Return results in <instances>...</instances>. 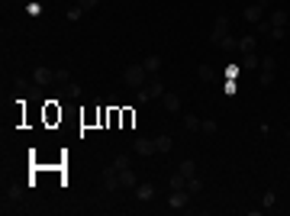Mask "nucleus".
Masks as SVG:
<instances>
[{
	"label": "nucleus",
	"mask_w": 290,
	"mask_h": 216,
	"mask_svg": "<svg viewBox=\"0 0 290 216\" xmlns=\"http://www.w3.org/2000/svg\"><path fill=\"white\" fill-rule=\"evenodd\" d=\"M148 77H152V74L142 68V62H136V65H126V71H122V84H126V87H136V91H139V87H145V81H148Z\"/></svg>",
	"instance_id": "obj_1"
},
{
	"label": "nucleus",
	"mask_w": 290,
	"mask_h": 216,
	"mask_svg": "<svg viewBox=\"0 0 290 216\" xmlns=\"http://www.w3.org/2000/svg\"><path fill=\"white\" fill-rule=\"evenodd\" d=\"M20 197H23V187L16 181H3V213H13L20 207Z\"/></svg>",
	"instance_id": "obj_2"
},
{
	"label": "nucleus",
	"mask_w": 290,
	"mask_h": 216,
	"mask_svg": "<svg viewBox=\"0 0 290 216\" xmlns=\"http://www.w3.org/2000/svg\"><path fill=\"white\" fill-rule=\"evenodd\" d=\"M161 94H165V87H161V77H148V81H145V87H139L136 91V100L139 103H148V100H155V97H161Z\"/></svg>",
	"instance_id": "obj_3"
},
{
	"label": "nucleus",
	"mask_w": 290,
	"mask_h": 216,
	"mask_svg": "<svg viewBox=\"0 0 290 216\" xmlns=\"http://www.w3.org/2000/svg\"><path fill=\"white\" fill-rule=\"evenodd\" d=\"M187 207H191V191H187V187H184V191H171V197H168L171 213H184Z\"/></svg>",
	"instance_id": "obj_4"
},
{
	"label": "nucleus",
	"mask_w": 290,
	"mask_h": 216,
	"mask_svg": "<svg viewBox=\"0 0 290 216\" xmlns=\"http://www.w3.org/2000/svg\"><path fill=\"white\" fill-rule=\"evenodd\" d=\"M226 36H229V16H216L213 32H210V42H213V46H219Z\"/></svg>",
	"instance_id": "obj_5"
},
{
	"label": "nucleus",
	"mask_w": 290,
	"mask_h": 216,
	"mask_svg": "<svg viewBox=\"0 0 290 216\" xmlns=\"http://www.w3.org/2000/svg\"><path fill=\"white\" fill-rule=\"evenodd\" d=\"M74 97H81V84H77V81H61L58 84V97H55V100H74Z\"/></svg>",
	"instance_id": "obj_6"
},
{
	"label": "nucleus",
	"mask_w": 290,
	"mask_h": 216,
	"mask_svg": "<svg viewBox=\"0 0 290 216\" xmlns=\"http://www.w3.org/2000/svg\"><path fill=\"white\" fill-rule=\"evenodd\" d=\"M245 23H261V20H265V0H255V3H248V7H245Z\"/></svg>",
	"instance_id": "obj_7"
},
{
	"label": "nucleus",
	"mask_w": 290,
	"mask_h": 216,
	"mask_svg": "<svg viewBox=\"0 0 290 216\" xmlns=\"http://www.w3.org/2000/svg\"><path fill=\"white\" fill-rule=\"evenodd\" d=\"M155 193H158V191H155V184H148V181H139V184H136V197L142 203H152Z\"/></svg>",
	"instance_id": "obj_8"
},
{
	"label": "nucleus",
	"mask_w": 290,
	"mask_h": 216,
	"mask_svg": "<svg viewBox=\"0 0 290 216\" xmlns=\"http://www.w3.org/2000/svg\"><path fill=\"white\" fill-rule=\"evenodd\" d=\"M32 81H36L39 87H46V84H52V81H55V71L46 68V65H39V68L32 71Z\"/></svg>",
	"instance_id": "obj_9"
},
{
	"label": "nucleus",
	"mask_w": 290,
	"mask_h": 216,
	"mask_svg": "<svg viewBox=\"0 0 290 216\" xmlns=\"http://www.w3.org/2000/svg\"><path fill=\"white\" fill-rule=\"evenodd\" d=\"M61 100H48L46 103V126H55V123H61V107H58Z\"/></svg>",
	"instance_id": "obj_10"
},
{
	"label": "nucleus",
	"mask_w": 290,
	"mask_h": 216,
	"mask_svg": "<svg viewBox=\"0 0 290 216\" xmlns=\"http://www.w3.org/2000/svg\"><path fill=\"white\" fill-rule=\"evenodd\" d=\"M161 107L168 110V113H177V110H181V97L171 94V91H165V94H161Z\"/></svg>",
	"instance_id": "obj_11"
},
{
	"label": "nucleus",
	"mask_w": 290,
	"mask_h": 216,
	"mask_svg": "<svg viewBox=\"0 0 290 216\" xmlns=\"http://www.w3.org/2000/svg\"><path fill=\"white\" fill-rule=\"evenodd\" d=\"M103 187H107V191H116V187H120V171H116L113 165L103 168Z\"/></svg>",
	"instance_id": "obj_12"
},
{
	"label": "nucleus",
	"mask_w": 290,
	"mask_h": 216,
	"mask_svg": "<svg viewBox=\"0 0 290 216\" xmlns=\"http://www.w3.org/2000/svg\"><path fill=\"white\" fill-rule=\"evenodd\" d=\"M255 46H258V36H255V32H248V36H242V39H239V52H242V55L255 52Z\"/></svg>",
	"instance_id": "obj_13"
},
{
	"label": "nucleus",
	"mask_w": 290,
	"mask_h": 216,
	"mask_svg": "<svg viewBox=\"0 0 290 216\" xmlns=\"http://www.w3.org/2000/svg\"><path fill=\"white\" fill-rule=\"evenodd\" d=\"M142 68L148 71V74H158V71H161V55H145V58H142Z\"/></svg>",
	"instance_id": "obj_14"
},
{
	"label": "nucleus",
	"mask_w": 290,
	"mask_h": 216,
	"mask_svg": "<svg viewBox=\"0 0 290 216\" xmlns=\"http://www.w3.org/2000/svg\"><path fill=\"white\" fill-rule=\"evenodd\" d=\"M171 148H174V139H171V136H155V152L158 155H168Z\"/></svg>",
	"instance_id": "obj_15"
},
{
	"label": "nucleus",
	"mask_w": 290,
	"mask_h": 216,
	"mask_svg": "<svg viewBox=\"0 0 290 216\" xmlns=\"http://www.w3.org/2000/svg\"><path fill=\"white\" fill-rule=\"evenodd\" d=\"M136 184H139L136 171H132V168H122L120 171V187H132V191H136Z\"/></svg>",
	"instance_id": "obj_16"
},
{
	"label": "nucleus",
	"mask_w": 290,
	"mask_h": 216,
	"mask_svg": "<svg viewBox=\"0 0 290 216\" xmlns=\"http://www.w3.org/2000/svg\"><path fill=\"white\" fill-rule=\"evenodd\" d=\"M136 155H158L155 152V139H136Z\"/></svg>",
	"instance_id": "obj_17"
},
{
	"label": "nucleus",
	"mask_w": 290,
	"mask_h": 216,
	"mask_svg": "<svg viewBox=\"0 0 290 216\" xmlns=\"http://www.w3.org/2000/svg\"><path fill=\"white\" fill-rule=\"evenodd\" d=\"M287 20H290V13H287V10H274L267 23H271V26H277V29H284V26H287Z\"/></svg>",
	"instance_id": "obj_18"
},
{
	"label": "nucleus",
	"mask_w": 290,
	"mask_h": 216,
	"mask_svg": "<svg viewBox=\"0 0 290 216\" xmlns=\"http://www.w3.org/2000/svg\"><path fill=\"white\" fill-rule=\"evenodd\" d=\"M274 81H277V74H274L271 68H258V84H261V87H271Z\"/></svg>",
	"instance_id": "obj_19"
},
{
	"label": "nucleus",
	"mask_w": 290,
	"mask_h": 216,
	"mask_svg": "<svg viewBox=\"0 0 290 216\" xmlns=\"http://www.w3.org/2000/svg\"><path fill=\"white\" fill-rule=\"evenodd\" d=\"M168 187H171V191H184V187H187V178H184L181 171H174V174H171V181H168Z\"/></svg>",
	"instance_id": "obj_20"
},
{
	"label": "nucleus",
	"mask_w": 290,
	"mask_h": 216,
	"mask_svg": "<svg viewBox=\"0 0 290 216\" xmlns=\"http://www.w3.org/2000/svg\"><path fill=\"white\" fill-rule=\"evenodd\" d=\"M177 171H181L184 178H191V174H197V165H193V158H184V162L177 165Z\"/></svg>",
	"instance_id": "obj_21"
},
{
	"label": "nucleus",
	"mask_w": 290,
	"mask_h": 216,
	"mask_svg": "<svg viewBox=\"0 0 290 216\" xmlns=\"http://www.w3.org/2000/svg\"><path fill=\"white\" fill-rule=\"evenodd\" d=\"M122 123V110H110V113H107V126H110V129H116V126H120Z\"/></svg>",
	"instance_id": "obj_22"
},
{
	"label": "nucleus",
	"mask_w": 290,
	"mask_h": 216,
	"mask_svg": "<svg viewBox=\"0 0 290 216\" xmlns=\"http://www.w3.org/2000/svg\"><path fill=\"white\" fill-rule=\"evenodd\" d=\"M200 123H203V120H200V116H193V113L184 116V126H187V129H193V132H200Z\"/></svg>",
	"instance_id": "obj_23"
},
{
	"label": "nucleus",
	"mask_w": 290,
	"mask_h": 216,
	"mask_svg": "<svg viewBox=\"0 0 290 216\" xmlns=\"http://www.w3.org/2000/svg\"><path fill=\"white\" fill-rule=\"evenodd\" d=\"M242 65H245V68H248V71H255V68H258V65H261V58H258V55H255V52H248V55H245V58H242Z\"/></svg>",
	"instance_id": "obj_24"
},
{
	"label": "nucleus",
	"mask_w": 290,
	"mask_h": 216,
	"mask_svg": "<svg viewBox=\"0 0 290 216\" xmlns=\"http://www.w3.org/2000/svg\"><path fill=\"white\" fill-rule=\"evenodd\" d=\"M187 191H191V193H200V191H203V181H200L197 174H191V178H187Z\"/></svg>",
	"instance_id": "obj_25"
},
{
	"label": "nucleus",
	"mask_w": 290,
	"mask_h": 216,
	"mask_svg": "<svg viewBox=\"0 0 290 216\" xmlns=\"http://www.w3.org/2000/svg\"><path fill=\"white\" fill-rule=\"evenodd\" d=\"M219 48H226V52H236V48H239V39H236V36H226V39L219 42Z\"/></svg>",
	"instance_id": "obj_26"
},
{
	"label": "nucleus",
	"mask_w": 290,
	"mask_h": 216,
	"mask_svg": "<svg viewBox=\"0 0 290 216\" xmlns=\"http://www.w3.org/2000/svg\"><path fill=\"white\" fill-rule=\"evenodd\" d=\"M197 74H200V81H213V74H216V71L210 68V65H200V68H197Z\"/></svg>",
	"instance_id": "obj_27"
},
{
	"label": "nucleus",
	"mask_w": 290,
	"mask_h": 216,
	"mask_svg": "<svg viewBox=\"0 0 290 216\" xmlns=\"http://www.w3.org/2000/svg\"><path fill=\"white\" fill-rule=\"evenodd\" d=\"M132 120H136V113H132V110H122V129H132Z\"/></svg>",
	"instance_id": "obj_28"
},
{
	"label": "nucleus",
	"mask_w": 290,
	"mask_h": 216,
	"mask_svg": "<svg viewBox=\"0 0 290 216\" xmlns=\"http://www.w3.org/2000/svg\"><path fill=\"white\" fill-rule=\"evenodd\" d=\"M113 168H116V171L129 168V155H116V158H113Z\"/></svg>",
	"instance_id": "obj_29"
},
{
	"label": "nucleus",
	"mask_w": 290,
	"mask_h": 216,
	"mask_svg": "<svg viewBox=\"0 0 290 216\" xmlns=\"http://www.w3.org/2000/svg\"><path fill=\"white\" fill-rule=\"evenodd\" d=\"M258 68H271V71H277V58H274V55H265Z\"/></svg>",
	"instance_id": "obj_30"
},
{
	"label": "nucleus",
	"mask_w": 290,
	"mask_h": 216,
	"mask_svg": "<svg viewBox=\"0 0 290 216\" xmlns=\"http://www.w3.org/2000/svg\"><path fill=\"white\" fill-rule=\"evenodd\" d=\"M81 16H84V10L77 7V3H74V7H68V20H71V23H77Z\"/></svg>",
	"instance_id": "obj_31"
},
{
	"label": "nucleus",
	"mask_w": 290,
	"mask_h": 216,
	"mask_svg": "<svg viewBox=\"0 0 290 216\" xmlns=\"http://www.w3.org/2000/svg\"><path fill=\"white\" fill-rule=\"evenodd\" d=\"M274 200H277V197H274V191H267V193H265V200H261V203H265V210H271V207H274Z\"/></svg>",
	"instance_id": "obj_32"
},
{
	"label": "nucleus",
	"mask_w": 290,
	"mask_h": 216,
	"mask_svg": "<svg viewBox=\"0 0 290 216\" xmlns=\"http://www.w3.org/2000/svg\"><path fill=\"white\" fill-rule=\"evenodd\" d=\"M200 132H216V123L213 120H203V123H200Z\"/></svg>",
	"instance_id": "obj_33"
},
{
	"label": "nucleus",
	"mask_w": 290,
	"mask_h": 216,
	"mask_svg": "<svg viewBox=\"0 0 290 216\" xmlns=\"http://www.w3.org/2000/svg\"><path fill=\"white\" fill-rule=\"evenodd\" d=\"M97 3H100V0H77V7H81V10H94Z\"/></svg>",
	"instance_id": "obj_34"
},
{
	"label": "nucleus",
	"mask_w": 290,
	"mask_h": 216,
	"mask_svg": "<svg viewBox=\"0 0 290 216\" xmlns=\"http://www.w3.org/2000/svg\"><path fill=\"white\" fill-rule=\"evenodd\" d=\"M287 142H290V129H287Z\"/></svg>",
	"instance_id": "obj_35"
}]
</instances>
